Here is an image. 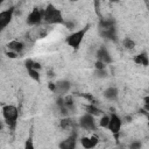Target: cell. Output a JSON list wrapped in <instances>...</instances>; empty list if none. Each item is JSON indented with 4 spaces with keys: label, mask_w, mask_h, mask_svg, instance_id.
<instances>
[{
    "label": "cell",
    "mask_w": 149,
    "mask_h": 149,
    "mask_svg": "<svg viewBox=\"0 0 149 149\" xmlns=\"http://www.w3.org/2000/svg\"><path fill=\"white\" fill-rule=\"evenodd\" d=\"M43 21L48 24H65V20L61 9L49 3L43 9Z\"/></svg>",
    "instance_id": "1"
},
{
    "label": "cell",
    "mask_w": 149,
    "mask_h": 149,
    "mask_svg": "<svg viewBox=\"0 0 149 149\" xmlns=\"http://www.w3.org/2000/svg\"><path fill=\"white\" fill-rule=\"evenodd\" d=\"M1 112H2V116H3V120H5L6 125L10 129H14L16 127L17 119H19L17 107L14 106V105H3L2 108H1Z\"/></svg>",
    "instance_id": "2"
},
{
    "label": "cell",
    "mask_w": 149,
    "mask_h": 149,
    "mask_svg": "<svg viewBox=\"0 0 149 149\" xmlns=\"http://www.w3.org/2000/svg\"><path fill=\"white\" fill-rule=\"evenodd\" d=\"M88 29H90V24H86L84 28L71 33V34L68 35V37L65 38V43H66L70 48H72L73 50H78V49L80 48V44H81V42H83V40H84L86 33L88 31Z\"/></svg>",
    "instance_id": "3"
},
{
    "label": "cell",
    "mask_w": 149,
    "mask_h": 149,
    "mask_svg": "<svg viewBox=\"0 0 149 149\" xmlns=\"http://www.w3.org/2000/svg\"><path fill=\"white\" fill-rule=\"evenodd\" d=\"M79 127L85 130H95L97 129V122L94 120V115L90 113H85L79 119Z\"/></svg>",
    "instance_id": "4"
},
{
    "label": "cell",
    "mask_w": 149,
    "mask_h": 149,
    "mask_svg": "<svg viewBox=\"0 0 149 149\" xmlns=\"http://www.w3.org/2000/svg\"><path fill=\"white\" fill-rule=\"evenodd\" d=\"M121 126H122V120L120 119V116L116 115L115 113L111 114V115H109V123H108L107 129H108L115 137H118V135H119V133H120V129H121Z\"/></svg>",
    "instance_id": "5"
},
{
    "label": "cell",
    "mask_w": 149,
    "mask_h": 149,
    "mask_svg": "<svg viewBox=\"0 0 149 149\" xmlns=\"http://www.w3.org/2000/svg\"><path fill=\"white\" fill-rule=\"evenodd\" d=\"M43 21V10L35 7L27 16V23L29 26H37Z\"/></svg>",
    "instance_id": "6"
},
{
    "label": "cell",
    "mask_w": 149,
    "mask_h": 149,
    "mask_svg": "<svg viewBox=\"0 0 149 149\" xmlns=\"http://www.w3.org/2000/svg\"><path fill=\"white\" fill-rule=\"evenodd\" d=\"M14 10H15L14 7H9L8 9L2 10L0 13V29L1 30H3L10 23V21L13 19V15H14Z\"/></svg>",
    "instance_id": "7"
},
{
    "label": "cell",
    "mask_w": 149,
    "mask_h": 149,
    "mask_svg": "<svg viewBox=\"0 0 149 149\" xmlns=\"http://www.w3.org/2000/svg\"><path fill=\"white\" fill-rule=\"evenodd\" d=\"M80 143L84 148L86 149H91L98 146L99 143V137L97 135H92V136H84L80 139Z\"/></svg>",
    "instance_id": "8"
},
{
    "label": "cell",
    "mask_w": 149,
    "mask_h": 149,
    "mask_svg": "<svg viewBox=\"0 0 149 149\" xmlns=\"http://www.w3.org/2000/svg\"><path fill=\"white\" fill-rule=\"evenodd\" d=\"M95 55H97V59H98V61H101V62H104V63H106V64H111V63L113 62V59H112V57H111L108 50H107L105 47H100V48L98 49V51H97Z\"/></svg>",
    "instance_id": "9"
},
{
    "label": "cell",
    "mask_w": 149,
    "mask_h": 149,
    "mask_svg": "<svg viewBox=\"0 0 149 149\" xmlns=\"http://www.w3.org/2000/svg\"><path fill=\"white\" fill-rule=\"evenodd\" d=\"M76 143H77V133H73L66 140H64L59 143V148H62V149H73L76 147Z\"/></svg>",
    "instance_id": "10"
},
{
    "label": "cell",
    "mask_w": 149,
    "mask_h": 149,
    "mask_svg": "<svg viewBox=\"0 0 149 149\" xmlns=\"http://www.w3.org/2000/svg\"><path fill=\"white\" fill-rule=\"evenodd\" d=\"M71 84L68 80H58L56 83V93H58L59 95H64L70 91Z\"/></svg>",
    "instance_id": "11"
},
{
    "label": "cell",
    "mask_w": 149,
    "mask_h": 149,
    "mask_svg": "<svg viewBox=\"0 0 149 149\" xmlns=\"http://www.w3.org/2000/svg\"><path fill=\"white\" fill-rule=\"evenodd\" d=\"M100 35L106 38V40H116V29L115 27H111V28H105V29H99Z\"/></svg>",
    "instance_id": "12"
},
{
    "label": "cell",
    "mask_w": 149,
    "mask_h": 149,
    "mask_svg": "<svg viewBox=\"0 0 149 149\" xmlns=\"http://www.w3.org/2000/svg\"><path fill=\"white\" fill-rule=\"evenodd\" d=\"M7 48L10 50V51H14L16 52L17 55H21L24 50V44L21 42V41H10L8 44H7Z\"/></svg>",
    "instance_id": "13"
},
{
    "label": "cell",
    "mask_w": 149,
    "mask_h": 149,
    "mask_svg": "<svg viewBox=\"0 0 149 149\" xmlns=\"http://www.w3.org/2000/svg\"><path fill=\"white\" fill-rule=\"evenodd\" d=\"M134 63L137 65H142V66H148L149 65V56L147 52H140L136 56H134L133 58Z\"/></svg>",
    "instance_id": "14"
},
{
    "label": "cell",
    "mask_w": 149,
    "mask_h": 149,
    "mask_svg": "<svg viewBox=\"0 0 149 149\" xmlns=\"http://www.w3.org/2000/svg\"><path fill=\"white\" fill-rule=\"evenodd\" d=\"M118 95H119V91H118L115 87H113V86H111V87H108V88H106V90L104 91V97H105L107 100L114 101V100L118 99Z\"/></svg>",
    "instance_id": "15"
},
{
    "label": "cell",
    "mask_w": 149,
    "mask_h": 149,
    "mask_svg": "<svg viewBox=\"0 0 149 149\" xmlns=\"http://www.w3.org/2000/svg\"><path fill=\"white\" fill-rule=\"evenodd\" d=\"M26 69H27L28 74H29V77H30L31 79H34V80H35V81H37V83L41 80L40 70H37V69H35V68H33V66H27Z\"/></svg>",
    "instance_id": "16"
},
{
    "label": "cell",
    "mask_w": 149,
    "mask_h": 149,
    "mask_svg": "<svg viewBox=\"0 0 149 149\" xmlns=\"http://www.w3.org/2000/svg\"><path fill=\"white\" fill-rule=\"evenodd\" d=\"M99 29H105V28H111V27H115V22L111 19H100L99 24H98Z\"/></svg>",
    "instance_id": "17"
},
{
    "label": "cell",
    "mask_w": 149,
    "mask_h": 149,
    "mask_svg": "<svg viewBox=\"0 0 149 149\" xmlns=\"http://www.w3.org/2000/svg\"><path fill=\"white\" fill-rule=\"evenodd\" d=\"M85 109H86V113H90V114H92V115H94V116L101 114V111H100L97 106H94V104H90V105L85 106Z\"/></svg>",
    "instance_id": "18"
},
{
    "label": "cell",
    "mask_w": 149,
    "mask_h": 149,
    "mask_svg": "<svg viewBox=\"0 0 149 149\" xmlns=\"http://www.w3.org/2000/svg\"><path fill=\"white\" fill-rule=\"evenodd\" d=\"M122 45H123V48L127 49V50H133V49L135 48V42H134V40H132L130 37H125V38L122 40Z\"/></svg>",
    "instance_id": "19"
},
{
    "label": "cell",
    "mask_w": 149,
    "mask_h": 149,
    "mask_svg": "<svg viewBox=\"0 0 149 149\" xmlns=\"http://www.w3.org/2000/svg\"><path fill=\"white\" fill-rule=\"evenodd\" d=\"M64 106L69 111H73V108H74V101H73L72 95H65L64 97Z\"/></svg>",
    "instance_id": "20"
},
{
    "label": "cell",
    "mask_w": 149,
    "mask_h": 149,
    "mask_svg": "<svg viewBox=\"0 0 149 149\" xmlns=\"http://www.w3.org/2000/svg\"><path fill=\"white\" fill-rule=\"evenodd\" d=\"M108 123H109V115H102L99 120V127H102V128H107L108 127Z\"/></svg>",
    "instance_id": "21"
},
{
    "label": "cell",
    "mask_w": 149,
    "mask_h": 149,
    "mask_svg": "<svg viewBox=\"0 0 149 149\" xmlns=\"http://www.w3.org/2000/svg\"><path fill=\"white\" fill-rule=\"evenodd\" d=\"M72 126V120L71 119H69V118H64V119H62L61 120V127L63 128V129H66V128H70Z\"/></svg>",
    "instance_id": "22"
},
{
    "label": "cell",
    "mask_w": 149,
    "mask_h": 149,
    "mask_svg": "<svg viewBox=\"0 0 149 149\" xmlns=\"http://www.w3.org/2000/svg\"><path fill=\"white\" fill-rule=\"evenodd\" d=\"M106 65H107L106 63H104V62L97 59V62H95V64H94V68H95V70H102V69H106Z\"/></svg>",
    "instance_id": "23"
},
{
    "label": "cell",
    "mask_w": 149,
    "mask_h": 149,
    "mask_svg": "<svg viewBox=\"0 0 149 149\" xmlns=\"http://www.w3.org/2000/svg\"><path fill=\"white\" fill-rule=\"evenodd\" d=\"M95 74H97V77H99V78L106 77V74H107L106 69H102V70H95Z\"/></svg>",
    "instance_id": "24"
},
{
    "label": "cell",
    "mask_w": 149,
    "mask_h": 149,
    "mask_svg": "<svg viewBox=\"0 0 149 149\" xmlns=\"http://www.w3.org/2000/svg\"><path fill=\"white\" fill-rule=\"evenodd\" d=\"M24 148H26V149H33V148H34V144H33V142H31V139H28V140L26 141Z\"/></svg>",
    "instance_id": "25"
},
{
    "label": "cell",
    "mask_w": 149,
    "mask_h": 149,
    "mask_svg": "<svg viewBox=\"0 0 149 149\" xmlns=\"http://www.w3.org/2000/svg\"><path fill=\"white\" fill-rule=\"evenodd\" d=\"M6 55H7L9 58H16V57L19 56L16 52H14V51H10V50H9V51H7V52H6Z\"/></svg>",
    "instance_id": "26"
},
{
    "label": "cell",
    "mask_w": 149,
    "mask_h": 149,
    "mask_svg": "<svg viewBox=\"0 0 149 149\" xmlns=\"http://www.w3.org/2000/svg\"><path fill=\"white\" fill-rule=\"evenodd\" d=\"M48 87H49L52 92H56V83H49Z\"/></svg>",
    "instance_id": "27"
},
{
    "label": "cell",
    "mask_w": 149,
    "mask_h": 149,
    "mask_svg": "<svg viewBox=\"0 0 149 149\" xmlns=\"http://www.w3.org/2000/svg\"><path fill=\"white\" fill-rule=\"evenodd\" d=\"M141 147V143L140 142H134L130 144V148H140Z\"/></svg>",
    "instance_id": "28"
},
{
    "label": "cell",
    "mask_w": 149,
    "mask_h": 149,
    "mask_svg": "<svg viewBox=\"0 0 149 149\" xmlns=\"http://www.w3.org/2000/svg\"><path fill=\"white\" fill-rule=\"evenodd\" d=\"M143 100H144V102H149V94H148L147 97H144V99H143Z\"/></svg>",
    "instance_id": "29"
},
{
    "label": "cell",
    "mask_w": 149,
    "mask_h": 149,
    "mask_svg": "<svg viewBox=\"0 0 149 149\" xmlns=\"http://www.w3.org/2000/svg\"><path fill=\"white\" fill-rule=\"evenodd\" d=\"M94 2H95V8H97V12H98V2H99V0H93Z\"/></svg>",
    "instance_id": "30"
},
{
    "label": "cell",
    "mask_w": 149,
    "mask_h": 149,
    "mask_svg": "<svg viewBox=\"0 0 149 149\" xmlns=\"http://www.w3.org/2000/svg\"><path fill=\"white\" fill-rule=\"evenodd\" d=\"M109 1H112V2H118L119 0H109Z\"/></svg>",
    "instance_id": "31"
},
{
    "label": "cell",
    "mask_w": 149,
    "mask_h": 149,
    "mask_svg": "<svg viewBox=\"0 0 149 149\" xmlns=\"http://www.w3.org/2000/svg\"><path fill=\"white\" fill-rule=\"evenodd\" d=\"M70 1H73V2H76V1H78V0H70Z\"/></svg>",
    "instance_id": "32"
},
{
    "label": "cell",
    "mask_w": 149,
    "mask_h": 149,
    "mask_svg": "<svg viewBox=\"0 0 149 149\" xmlns=\"http://www.w3.org/2000/svg\"><path fill=\"white\" fill-rule=\"evenodd\" d=\"M148 129H149V121H148Z\"/></svg>",
    "instance_id": "33"
},
{
    "label": "cell",
    "mask_w": 149,
    "mask_h": 149,
    "mask_svg": "<svg viewBox=\"0 0 149 149\" xmlns=\"http://www.w3.org/2000/svg\"><path fill=\"white\" fill-rule=\"evenodd\" d=\"M146 1H147V0H146Z\"/></svg>",
    "instance_id": "34"
}]
</instances>
